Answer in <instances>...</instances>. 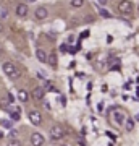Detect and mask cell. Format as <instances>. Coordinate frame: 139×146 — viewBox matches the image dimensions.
I'll list each match as a JSON object with an SVG mask.
<instances>
[{
  "label": "cell",
  "instance_id": "20",
  "mask_svg": "<svg viewBox=\"0 0 139 146\" xmlns=\"http://www.w3.org/2000/svg\"><path fill=\"white\" fill-rule=\"evenodd\" d=\"M99 3L100 5H107V0H99Z\"/></svg>",
  "mask_w": 139,
  "mask_h": 146
},
{
  "label": "cell",
  "instance_id": "10",
  "mask_svg": "<svg viewBox=\"0 0 139 146\" xmlns=\"http://www.w3.org/2000/svg\"><path fill=\"white\" fill-rule=\"evenodd\" d=\"M36 57H37V60H39V62H47V60H49V57H47L45 50H42V49H37Z\"/></svg>",
  "mask_w": 139,
  "mask_h": 146
},
{
  "label": "cell",
  "instance_id": "11",
  "mask_svg": "<svg viewBox=\"0 0 139 146\" xmlns=\"http://www.w3.org/2000/svg\"><path fill=\"white\" fill-rule=\"evenodd\" d=\"M18 99H20L21 102H28V99H29V93L24 91V89H21L20 93H18Z\"/></svg>",
  "mask_w": 139,
  "mask_h": 146
},
{
  "label": "cell",
  "instance_id": "6",
  "mask_svg": "<svg viewBox=\"0 0 139 146\" xmlns=\"http://www.w3.org/2000/svg\"><path fill=\"white\" fill-rule=\"evenodd\" d=\"M44 143H45V140H44V136L41 133H32L31 135V145L32 146H42Z\"/></svg>",
  "mask_w": 139,
  "mask_h": 146
},
{
  "label": "cell",
  "instance_id": "3",
  "mask_svg": "<svg viewBox=\"0 0 139 146\" xmlns=\"http://www.w3.org/2000/svg\"><path fill=\"white\" fill-rule=\"evenodd\" d=\"M117 8H118V11L121 15H131L133 13V3L129 0H121Z\"/></svg>",
  "mask_w": 139,
  "mask_h": 146
},
{
  "label": "cell",
  "instance_id": "13",
  "mask_svg": "<svg viewBox=\"0 0 139 146\" xmlns=\"http://www.w3.org/2000/svg\"><path fill=\"white\" fill-rule=\"evenodd\" d=\"M18 119H20V107H15L13 114H11V122H16Z\"/></svg>",
  "mask_w": 139,
  "mask_h": 146
},
{
  "label": "cell",
  "instance_id": "21",
  "mask_svg": "<svg viewBox=\"0 0 139 146\" xmlns=\"http://www.w3.org/2000/svg\"><path fill=\"white\" fill-rule=\"evenodd\" d=\"M3 31V25H2V23H0V33Z\"/></svg>",
  "mask_w": 139,
  "mask_h": 146
},
{
  "label": "cell",
  "instance_id": "1",
  "mask_svg": "<svg viewBox=\"0 0 139 146\" xmlns=\"http://www.w3.org/2000/svg\"><path fill=\"white\" fill-rule=\"evenodd\" d=\"M3 72H5V75L8 76V78H11V80H18L21 76V70L20 68H16V65L15 63H11V62L3 63Z\"/></svg>",
  "mask_w": 139,
  "mask_h": 146
},
{
  "label": "cell",
  "instance_id": "12",
  "mask_svg": "<svg viewBox=\"0 0 139 146\" xmlns=\"http://www.w3.org/2000/svg\"><path fill=\"white\" fill-rule=\"evenodd\" d=\"M125 128H126L128 131H131L134 128V122L131 119H126V122H125Z\"/></svg>",
  "mask_w": 139,
  "mask_h": 146
},
{
  "label": "cell",
  "instance_id": "16",
  "mask_svg": "<svg viewBox=\"0 0 139 146\" xmlns=\"http://www.w3.org/2000/svg\"><path fill=\"white\" fill-rule=\"evenodd\" d=\"M71 5L76 7V8H79V7L84 5V0H71Z\"/></svg>",
  "mask_w": 139,
  "mask_h": 146
},
{
  "label": "cell",
  "instance_id": "9",
  "mask_svg": "<svg viewBox=\"0 0 139 146\" xmlns=\"http://www.w3.org/2000/svg\"><path fill=\"white\" fill-rule=\"evenodd\" d=\"M16 15L21 16V18H24L28 15V5L26 3H20V5L16 7Z\"/></svg>",
  "mask_w": 139,
  "mask_h": 146
},
{
  "label": "cell",
  "instance_id": "8",
  "mask_svg": "<svg viewBox=\"0 0 139 146\" xmlns=\"http://www.w3.org/2000/svg\"><path fill=\"white\" fill-rule=\"evenodd\" d=\"M44 96H45V91H44L42 88H34L32 89V98H34L36 101H42Z\"/></svg>",
  "mask_w": 139,
  "mask_h": 146
},
{
  "label": "cell",
  "instance_id": "19",
  "mask_svg": "<svg viewBox=\"0 0 139 146\" xmlns=\"http://www.w3.org/2000/svg\"><path fill=\"white\" fill-rule=\"evenodd\" d=\"M16 135H18V131H16V130H11V131H10V136H11V138H15Z\"/></svg>",
  "mask_w": 139,
  "mask_h": 146
},
{
  "label": "cell",
  "instance_id": "17",
  "mask_svg": "<svg viewBox=\"0 0 139 146\" xmlns=\"http://www.w3.org/2000/svg\"><path fill=\"white\" fill-rule=\"evenodd\" d=\"M2 125L7 127V128H11V122H8V120H2Z\"/></svg>",
  "mask_w": 139,
  "mask_h": 146
},
{
  "label": "cell",
  "instance_id": "22",
  "mask_svg": "<svg viewBox=\"0 0 139 146\" xmlns=\"http://www.w3.org/2000/svg\"><path fill=\"white\" fill-rule=\"evenodd\" d=\"M0 138H3V131L0 130Z\"/></svg>",
  "mask_w": 139,
  "mask_h": 146
},
{
  "label": "cell",
  "instance_id": "24",
  "mask_svg": "<svg viewBox=\"0 0 139 146\" xmlns=\"http://www.w3.org/2000/svg\"><path fill=\"white\" fill-rule=\"evenodd\" d=\"M62 146H68V145H62Z\"/></svg>",
  "mask_w": 139,
  "mask_h": 146
},
{
  "label": "cell",
  "instance_id": "15",
  "mask_svg": "<svg viewBox=\"0 0 139 146\" xmlns=\"http://www.w3.org/2000/svg\"><path fill=\"white\" fill-rule=\"evenodd\" d=\"M8 146H23V143H21L20 140H16V138H11L10 143H8Z\"/></svg>",
  "mask_w": 139,
  "mask_h": 146
},
{
  "label": "cell",
  "instance_id": "4",
  "mask_svg": "<svg viewBox=\"0 0 139 146\" xmlns=\"http://www.w3.org/2000/svg\"><path fill=\"white\" fill-rule=\"evenodd\" d=\"M112 119H113V122L117 125H123L125 122H126V115H125V112H121L120 109H113L112 110Z\"/></svg>",
  "mask_w": 139,
  "mask_h": 146
},
{
  "label": "cell",
  "instance_id": "14",
  "mask_svg": "<svg viewBox=\"0 0 139 146\" xmlns=\"http://www.w3.org/2000/svg\"><path fill=\"white\" fill-rule=\"evenodd\" d=\"M47 62H50L52 67H57V55H55V54H50V57H49Z\"/></svg>",
  "mask_w": 139,
  "mask_h": 146
},
{
  "label": "cell",
  "instance_id": "2",
  "mask_svg": "<svg viewBox=\"0 0 139 146\" xmlns=\"http://www.w3.org/2000/svg\"><path fill=\"white\" fill-rule=\"evenodd\" d=\"M65 135H67V133H65V128H63V125H60V123H57V125H53L50 128V138L52 140L58 141V140H62Z\"/></svg>",
  "mask_w": 139,
  "mask_h": 146
},
{
  "label": "cell",
  "instance_id": "23",
  "mask_svg": "<svg viewBox=\"0 0 139 146\" xmlns=\"http://www.w3.org/2000/svg\"><path fill=\"white\" fill-rule=\"evenodd\" d=\"M138 13H139V7H138Z\"/></svg>",
  "mask_w": 139,
  "mask_h": 146
},
{
  "label": "cell",
  "instance_id": "18",
  "mask_svg": "<svg viewBox=\"0 0 139 146\" xmlns=\"http://www.w3.org/2000/svg\"><path fill=\"white\" fill-rule=\"evenodd\" d=\"M100 15H102L103 18H110V13H108V11H105V10H100Z\"/></svg>",
  "mask_w": 139,
  "mask_h": 146
},
{
  "label": "cell",
  "instance_id": "25",
  "mask_svg": "<svg viewBox=\"0 0 139 146\" xmlns=\"http://www.w3.org/2000/svg\"><path fill=\"white\" fill-rule=\"evenodd\" d=\"M0 54H2V50H0Z\"/></svg>",
  "mask_w": 139,
  "mask_h": 146
},
{
  "label": "cell",
  "instance_id": "7",
  "mask_svg": "<svg viewBox=\"0 0 139 146\" xmlns=\"http://www.w3.org/2000/svg\"><path fill=\"white\" fill-rule=\"evenodd\" d=\"M29 120H31L34 125H39V123L42 122L41 112H37V110H31V112H29Z\"/></svg>",
  "mask_w": 139,
  "mask_h": 146
},
{
  "label": "cell",
  "instance_id": "5",
  "mask_svg": "<svg viewBox=\"0 0 139 146\" xmlns=\"http://www.w3.org/2000/svg\"><path fill=\"white\" fill-rule=\"evenodd\" d=\"M34 16H36V20H45L49 16V10L45 7H37L36 11H34Z\"/></svg>",
  "mask_w": 139,
  "mask_h": 146
}]
</instances>
